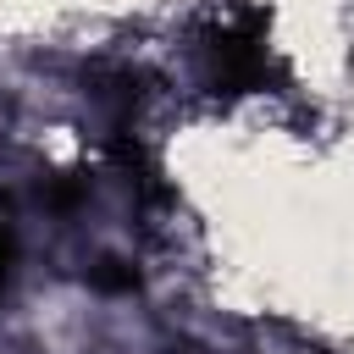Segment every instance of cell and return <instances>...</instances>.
<instances>
[{
	"label": "cell",
	"mask_w": 354,
	"mask_h": 354,
	"mask_svg": "<svg viewBox=\"0 0 354 354\" xmlns=\"http://www.w3.org/2000/svg\"><path fill=\"white\" fill-rule=\"evenodd\" d=\"M199 72L216 94H254L271 77V44H266V11L238 6L221 17L199 44Z\"/></svg>",
	"instance_id": "obj_1"
},
{
	"label": "cell",
	"mask_w": 354,
	"mask_h": 354,
	"mask_svg": "<svg viewBox=\"0 0 354 354\" xmlns=\"http://www.w3.org/2000/svg\"><path fill=\"white\" fill-rule=\"evenodd\" d=\"M11 260H17V238H11V227L0 221V293H6V282H11Z\"/></svg>",
	"instance_id": "obj_2"
}]
</instances>
